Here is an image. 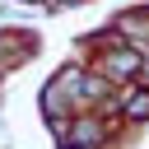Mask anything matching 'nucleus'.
I'll return each mask as SVG.
<instances>
[{"instance_id": "1", "label": "nucleus", "mask_w": 149, "mask_h": 149, "mask_svg": "<svg viewBox=\"0 0 149 149\" xmlns=\"http://www.w3.org/2000/svg\"><path fill=\"white\" fill-rule=\"evenodd\" d=\"M126 112H130V116H144V112H149V93H135V98L126 102Z\"/></svg>"}, {"instance_id": "2", "label": "nucleus", "mask_w": 149, "mask_h": 149, "mask_svg": "<svg viewBox=\"0 0 149 149\" xmlns=\"http://www.w3.org/2000/svg\"><path fill=\"white\" fill-rule=\"evenodd\" d=\"M98 135H102V130H98V126H93V121H88V126H79V130H74V140H79V144H93V140H98Z\"/></svg>"}]
</instances>
